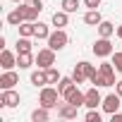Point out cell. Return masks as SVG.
<instances>
[{
  "mask_svg": "<svg viewBox=\"0 0 122 122\" xmlns=\"http://www.w3.org/2000/svg\"><path fill=\"white\" fill-rule=\"evenodd\" d=\"M57 98H60V91H57V89L43 86V89H41V96H38V103H41L43 108L53 110V108H57Z\"/></svg>",
  "mask_w": 122,
  "mask_h": 122,
  "instance_id": "6da1fadb",
  "label": "cell"
},
{
  "mask_svg": "<svg viewBox=\"0 0 122 122\" xmlns=\"http://www.w3.org/2000/svg\"><path fill=\"white\" fill-rule=\"evenodd\" d=\"M67 43H70V36H67L65 29H55V31H50V36H48V48H53V50H62Z\"/></svg>",
  "mask_w": 122,
  "mask_h": 122,
  "instance_id": "7a4b0ae2",
  "label": "cell"
},
{
  "mask_svg": "<svg viewBox=\"0 0 122 122\" xmlns=\"http://www.w3.org/2000/svg\"><path fill=\"white\" fill-rule=\"evenodd\" d=\"M101 105H103V110H105L108 115H112V112H117V110L122 108V96H120L117 91H115V93H108Z\"/></svg>",
  "mask_w": 122,
  "mask_h": 122,
  "instance_id": "3957f363",
  "label": "cell"
},
{
  "mask_svg": "<svg viewBox=\"0 0 122 122\" xmlns=\"http://www.w3.org/2000/svg\"><path fill=\"white\" fill-rule=\"evenodd\" d=\"M115 53V48H112V43H110V38H98L96 43H93V55L96 57H108V55H112Z\"/></svg>",
  "mask_w": 122,
  "mask_h": 122,
  "instance_id": "277c9868",
  "label": "cell"
},
{
  "mask_svg": "<svg viewBox=\"0 0 122 122\" xmlns=\"http://www.w3.org/2000/svg\"><path fill=\"white\" fill-rule=\"evenodd\" d=\"M36 65L43 67V70L53 67V65H55V50H53V48H43V50H38V55H36Z\"/></svg>",
  "mask_w": 122,
  "mask_h": 122,
  "instance_id": "5b68a950",
  "label": "cell"
},
{
  "mask_svg": "<svg viewBox=\"0 0 122 122\" xmlns=\"http://www.w3.org/2000/svg\"><path fill=\"white\" fill-rule=\"evenodd\" d=\"M0 105L17 108V105H19V93H17L15 89H3V93H0Z\"/></svg>",
  "mask_w": 122,
  "mask_h": 122,
  "instance_id": "8992f818",
  "label": "cell"
},
{
  "mask_svg": "<svg viewBox=\"0 0 122 122\" xmlns=\"http://www.w3.org/2000/svg\"><path fill=\"white\" fill-rule=\"evenodd\" d=\"M62 98H65V101H70V103H74L77 108L86 103V93H81V91H79V84H74V86H72V89H70Z\"/></svg>",
  "mask_w": 122,
  "mask_h": 122,
  "instance_id": "52a82bcc",
  "label": "cell"
},
{
  "mask_svg": "<svg viewBox=\"0 0 122 122\" xmlns=\"http://www.w3.org/2000/svg\"><path fill=\"white\" fill-rule=\"evenodd\" d=\"M15 84H19V74L12 70H5L0 74V89H15Z\"/></svg>",
  "mask_w": 122,
  "mask_h": 122,
  "instance_id": "ba28073f",
  "label": "cell"
},
{
  "mask_svg": "<svg viewBox=\"0 0 122 122\" xmlns=\"http://www.w3.org/2000/svg\"><path fill=\"white\" fill-rule=\"evenodd\" d=\"M77 110H79V108H77L74 103H70V101H65L62 105L57 108V115L62 117V120H74V117H77Z\"/></svg>",
  "mask_w": 122,
  "mask_h": 122,
  "instance_id": "9c48e42d",
  "label": "cell"
},
{
  "mask_svg": "<svg viewBox=\"0 0 122 122\" xmlns=\"http://www.w3.org/2000/svg\"><path fill=\"white\" fill-rule=\"evenodd\" d=\"M103 103V98H101V93H98V86H91L89 91H86V108H96V105H101Z\"/></svg>",
  "mask_w": 122,
  "mask_h": 122,
  "instance_id": "30bf717a",
  "label": "cell"
},
{
  "mask_svg": "<svg viewBox=\"0 0 122 122\" xmlns=\"http://www.w3.org/2000/svg\"><path fill=\"white\" fill-rule=\"evenodd\" d=\"M15 65H17V55L15 53H10V50L0 53V67H3V70H12Z\"/></svg>",
  "mask_w": 122,
  "mask_h": 122,
  "instance_id": "8fae6325",
  "label": "cell"
},
{
  "mask_svg": "<svg viewBox=\"0 0 122 122\" xmlns=\"http://www.w3.org/2000/svg\"><path fill=\"white\" fill-rule=\"evenodd\" d=\"M22 22H26V17H24V10H22V5H19V7H15V10L7 15V24H12V26H19Z\"/></svg>",
  "mask_w": 122,
  "mask_h": 122,
  "instance_id": "7c38bea8",
  "label": "cell"
},
{
  "mask_svg": "<svg viewBox=\"0 0 122 122\" xmlns=\"http://www.w3.org/2000/svg\"><path fill=\"white\" fill-rule=\"evenodd\" d=\"M34 62H36V57H34L31 53H17V65H19V70H29Z\"/></svg>",
  "mask_w": 122,
  "mask_h": 122,
  "instance_id": "4fadbf2b",
  "label": "cell"
},
{
  "mask_svg": "<svg viewBox=\"0 0 122 122\" xmlns=\"http://www.w3.org/2000/svg\"><path fill=\"white\" fill-rule=\"evenodd\" d=\"M67 22H70V12H65V10H60V12L53 15V26H55V29L67 26Z\"/></svg>",
  "mask_w": 122,
  "mask_h": 122,
  "instance_id": "5bb4252c",
  "label": "cell"
},
{
  "mask_svg": "<svg viewBox=\"0 0 122 122\" xmlns=\"http://www.w3.org/2000/svg\"><path fill=\"white\" fill-rule=\"evenodd\" d=\"M101 22H103V17H101L98 10H89V12L84 15V24H89V26H98Z\"/></svg>",
  "mask_w": 122,
  "mask_h": 122,
  "instance_id": "9a60e30c",
  "label": "cell"
},
{
  "mask_svg": "<svg viewBox=\"0 0 122 122\" xmlns=\"http://www.w3.org/2000/svg\"><path fill=\"white\" fill-rule=\"evenodd\" d=\"M72 79H74V84H84L89 77H86V70H84V62H77V67H74V72H72Z\"/></svg>",
  "mask_w": 122,
  "mask_h": 122,
  "instance_id": "2e32d148",
  "label": "cell"
},
{
  "mask_svg": "<svg viewBox=\"0 0 122 122\" xmlns=\"http://www.w3.org/2000/svg\"><path fill=\"white\" fill-rule=\"evenodd\" d=\"M31 84H34V86H46V84H48V77H46V70H43V67L36 70V72H31Z\"/></svg>",
  "mask_w": 122,
  "mask_h": 122,
  "instance_id": "e0dca14e",
  "label": "cell"
},
{
  "mask_svg": "<svg viewBox=\"0 0 122 122\" xmlns=\"http://www.w3.org/2000/svg\"><path fill=\"white\" fill-rule=\"evenodd\" d=\"M36 34V22H22L19 24V36H34Z\"/></svg>",
  "mask_w": 122,
  "mask_h": 122,
  "instance_id": "ac0fdd59",
  "label": "cell"
},
{
  "mask_svg": "<svg viewBox=\"0 0 122 122\" xmlns=\"http://www.w3.org/2000/svg\"><path fill=\"white\" fill-rule=\"evenodd\" d=\"M98 34H101L103 38H110V36L115 34V24H110V22H105V19H103V22L98 24Z\"/></svg>",
  "mask_w": 122,
  "mask_h": 122,
  "instance_id": "d6986e66",
  "label": "cell"
},
{
  "mask_svg": "<svg viewBox=\"0 0 122 122\" xmlns=\"http://www.w3.org/2000/svg\"><path fill=\"white\" fill-rule=\"evenodd\" d=\"M48 117H50L48 115V108H43V105L31 112V122H48Z\"/></svg>",
  "mask_w": 122,
  "mask_h": 122,
  "instance_id": "ffe728a7",
  "label": "cell"
},
{
  "mask_svg": "<svg viewBox=\"0 0 122 122\" xmlns=\"http://www.w3.org/2000/svg\"><path fill=\"white\" fill-rule=\"evenodd\" d=\"M72 86H74V79H72V77H62V79L57 81V91H60V96H65Z\"/></svg>",
  "mask_w": 122,
  "mask_h": 122,
  "instance_id": "44dd1931",
  "label": "cell"
},
{
  "mask_svg": "<svg viewBox=\"0 0 122 122\" xmlns=\"http://www.w3.org/2000/svg\"><path fill=\"white\" fill-rule=\"evenodd\" d=\"M22 10H24V17H26V22H34V19L38 17V12H41V10H36L31 3H24V5H22Z\"/></svg>",
  "mask_w": 122,
  "mask_h": 122,
  "instance_id": "7402d4cb",
  "label": "cell"
},
{
  "mask_svg": "<svg viewBox=\"0 0 122 122\" xmlns=\"http://www.w3.org/2000/svg\"><path fill=\"white\" fill-rule=\"evenodd\" d=\"M38 41H48V36H50V29H48V24H43V22H36V34H34Z\"/></svg>",
  "mask_w": 122,
  "mask_h": 122,
  "instance_id": "603a6c76",
  "label": "cell"
},
{
  "mask_svg": "<svg viewBox=\"0 0 122 122\" xmlns=\"http://www.w3.org/2000/svg\"><path fill=\"white\" fill-rule=\"evenodd\" d=\"M17 53H31V41H29V36H19V38H17Z\"/></svg>",
  "mask_w": 122,
  "mask_h": 122,
  "instance_id": "cb8c5ba5",
  "label": "cell"
},
{
  "mask_svg": "<svg viewBox=\"0 0 122 122\" xmlns=\"http://www.w3.org/2000/svg\"><path fill=\"white\" fill-rule=\"evenodd\" d=\"M79 5H81L79 0H62V3H60V7H62L65 12H70V15H72V12H77V10H79Z\"/></svg>",
  "mask_w": 122,
  "mask_h": 122,
  "instance_id": "d4e9b609",
  "label": "cell"
},
{
  "mask_svg": "<svg viewBox=\"0 0 122 122\" xmlns=\"http://www.w3.org/2000/svg\"><path fill=\"white\" fill-rule=\"evenodd\" d=\"M46 77H48V84H57L60 79H62V77H60V72H57L55 67H48V70H46Z\"/></svg>",
  "mask_w": 122,
  "mask_h": 122,
  "instance_id": "484cf974",
  "label": "cell"
},
{
  "mask_svg": "<svg viewBox=\"0 0 122 122\" xmlns=\"http://www.w3.org/2000/svg\"><path fill=\"white\" fill-rule=\"evenodd\" d=\"M89 81H91L93 86H108V84H105V77H103L101 72H96V74H93V77H91Z\"/></svg>",
  "mask_w": 122,
  "mask_h": 122,
  "instance_id": "4316f807",
  "label": "cell"
},
{
  "mask_svg": "<svg viewBox=\"0 0 122 122\" xmlns=\"http://www.w3.org/2000/svg\"><path fill=\"white\" fill-rule=\"evenodd\" d=\"M86 122H101V112H98L96 108H89V112H86Z\"/></svg>",
  "mask_w": 122,
  "mask_h": 122,
  "instance_id": "83f0119b",
  "label": "cell"
},
{
  "mask_svg": "<svg viewBox=\"0 0 122 122\" xmlns=\"http://www.w3.org/2000/svg\"><path fill=\"white\" fill-rule=\"evenodd\" d=\"M112 65H115V70L122 74V53H112Z\"/></svg>",
  "mask_w": 122,
  "mask_h": 122,
  "instance_id": "f1b7e54d",
  "label": "cell"
},
{
  "mask_svg": "<svg viewBox=\"0 0 122 122\" xmlns=\"http://www.w3.org/2000/svg\"><path fill=\"white\" fill-rule=\"evenodd\" d=\"M84 5H86L89 10H98V5H101V0H84Z\"/></svg>",
  "mask_w": 122,
  "mask_h": 122,
  "instance_id": "f546056e",
  "label": "cell"
},
{
  "mask_svg": "<svg viewBox=\"0 0 122 122\" xmlns=\"http://www.w3.org/2000/svg\"><path fill=\"white\" fill-rule=\"evenodd\" d=\"M26 3H31L36 10H43V3H41V0H26Z\"/></svg>",
  "mask_w": 122,
  "mask_h": 122,
  "instance_id": "4dcf8cb0",
  "label": "cell"
},
{
  "mask_svg": "<svg viewBox=\"0 0 122 122\" xmlns=\"http://www.w3.org/2000/svg\"><path fill=\"white\" fill-rule=\"evenodd\" d=\"M110 120H112V122H122V112H112Z\"/></svg>",
  "mask_w": 122,
  "mask_h": 122,
  "instance_id": "1f68e13d",
  "label": "cell"
},
{
  "mask_svg": "<svg viewBox=\"0 0 122 122\" xmlns=\"http://www.w3.org/2000/svg\"><path fill=\"white\" fill-rule=\"evenodd\" d=\"M115 91H117V93H120V96H122V79H120V81H117V84H115Z\"/></svg>",
  "mask_w": 122,
  "mask_h": 122,
  "instance_id": "d6a6232c",
  "label": "cell"
},
{
  "mask_svg": "<svg viewBox=\"0 0 122 122\" xmlns=\"http://www.w3.org/2000/svg\"><path fill=\"white\" fill-rule=\"evenodd\" d=\"M115 34H117V38H122V24L117 26V31H115Z\"/></svg>",
  "mask_w": 122,
  "mask_h": 122,
  "instance_id": "836d02e7",
  "label": "cell"
},
{
  "mask_svg": "<svg viewBox=\"0 0 122 122\" xmlns=\"http://www.w3.org/2000/svg\"><path fill=\"white\" fill-rule=\"evenodd\" d=\"M12 3H22V0H12Z\"/></svg>",
  "mask_w": 122,
  "mask_h": 122,
  "instance_id": "e575fe53",
  "label": "cell"
}]
</instances>
